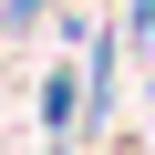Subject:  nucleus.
Here are the masks:
<instances>
[{
    "mask_svg": "<svg viewBox=\"0 0 155 155\" xmlns=\"http://www.w3.org/2000/svg\"><path fill=\"white\" fill-rule=\"evenodd\" d=\"M72 114H83V93H72V72H52V83H41V124H52V134H62V124H72Z\"/></svg>",
    "mask_w": 155,
    "mask_h": 155,
    "instance_id": "nucleus-1",
    "label": "nucleus"
},
{
    "mask_svg": "<svg viewBox=\"0 0 155 155\" xmlns=\"http://www.w3.org/2000/svg\"><path fill=\"white\" fill-rule=\"evenodd\" d=\"M31 11H41V0H0V21H31Z\"/></svg>",
    "mask_w": 155,
    "mask_h": 155,
    "instance_id": "nucleus-2",
    "label": "nucleus"
},
{
    "mask_svg": "<svg viewBox=\"0 0 155 155\" xmlns=\"http://www.w3.org/2000/svg\"><path fill=\"white\" fill-rule=\"evenodd\" d=\"M134 31H155V0H134Z\"/></svg>",
    "mask_w": 155,
    "mask_h": 155,
    "instance_id": "nucleus-3",
    "label": "nucleus"
}]
</instances>
